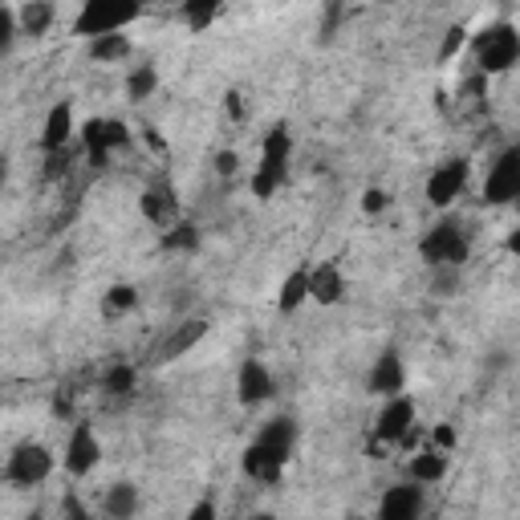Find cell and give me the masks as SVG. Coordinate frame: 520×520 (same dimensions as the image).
<instances>
[{
  "mask_svg": "<svg viewBox=\"0 0 520 520\" xmlns=\"http://www.w3.org/2000/svg\"><path fill=\"white\" fill-rule=\"evenodd\" d=\"M415 427V403L407 395H395V399H386V407L378 411L374 419V451L378 447H395L411 435Z\"/></svg>",
  "mask_w": 520,
  "mask_h": 520,
  "instance_id": "obj_9",
  "label": "cell"
},
{
  "mask_svg": "<svg viewBox=\"0 0 520 520\" xmlns=\"http://www.w3.org/2000/svg\"><path fill=\"white\" fill-rule=\"evenodd\" d=\"M346 293V281H342V269L334 260H321L317 269H309V301L317 305H338Z\"/></svg>",
  "mask_w": 520,
  "mask_h": 520,
  "instance_id": "obj_16",
  "label": "cell"
},
{
  "mask_svg": "<svg viewBox=\"0 0 520 520\" xmlns=\"http://www.w3.org/2000/svg\"><path fill=\"white\" fill-rule=\"evenodd\" d=\"M155 86H159L155 65H135V70H130V78H126V94H130V102H143V98H151V94H155Z\"/></svg>",
  "mask_w": 520,
  "mask_h": 520,
  "instance_id": "obj_23",
  "label": "cell"
},
{
  "mask_svg": "<svg viewBox=\"0 0 520 520\" xmlns=\"http://www.w3.org/2000/svg\"><path fill=\"white\" fill-rule=\"evenodd\" d=\"M183 520H220V512H216V500H195L191 508H187V516Z\"/></svg>",
  "mask_w": 520,
  "mask_h": 520,
  "instance_id": "obj_33",
  "label": "cell"
},
{
  "mask_svg": "<svg viewBox=\"0 0 520 520\" xmlns=\"http://www.w3.org/2000/svg\"><path fill=\"white\" fill-rule=\"evenodd\" d=\"M362 208H366L370 216H378V212H386V208H390V195H386L382 187H370V191L362 195Z\"/></svg>",
  "mask_w": 520,
  "mask_h": 520,
  "instance_id": "obj_31",
  "label": "cell"
},
{
  "mask_svg": "<svg viewBox=\"0 0 520 520\" xmlns=\"http://www.w3.org/2000/svg\"><path fill=\"white\" fill-rule=\"evenodd\" d=\"M139 305V289L135 285H114L106 293V313H130Z\"/></svg>",
  "mask_w": 520,
  "mask_h": 520,
  "instance_id": "obj_28",
  "label": "cell"
},
{
  "mask_svg": "<svg viewBox=\"0 0 520 520\" xmlns=\"http://www.w3.org/2000/svg\"><path fill=\"white\" fill-rule=\"evenodd\" d=\"M370 395H378V399H395V395H403V386H407V370H403V354L399 350H382L378 354V362H374V370H370Z\"/></svg>",
  "mask_w": 520,
  "mask_h": 520,
  "instance_id": "obj_14",
  "label": "cell"
},
{
  "mask_svg": "<svg viewBox=\"0 0 520 520\" xmlns=\"http://www.w3.org/2000/svg\"><path fill=\"white\" fill-rule=\"evenodd\" d=\"M90 53H94V61H122V57H130V37L126 33L98 37V41H90Z\"/></svg>",
  "mask_w": 520,
  "mask_h": 520,
  "instance_id": "obj_26",
  "label": "cell"
},
{
  "mask_svg": "<svg viewBox=\"0 0 520 520\" xmlns=\"http://www.w3.org/2000/svg\"><path fill=\"white\" fill-rule=\"evenodd\" d=\"M82 143H86V155L94 167H106L110 151H122L130 147V126L118 122V118H90L82 126Z\"/></svg>",
  "mask_w": 520,
  "mask_h": 520,
  "instance_id": "obj_7",
  "label": "cell"
},
{
  "mask_svg": "<svg viewBox=\"0 0 520 520\" xmlns=\"http://www.w3.org/2000/svg\"><path fill=\"white\" fill-rule=\"evenodd\" d=\"M289 159H293V135H289L285 122H277L265 135V143H260V167L252 175V191L260 195V200H273V191L289 175Z\"/></svg>",
  "mask_w": 520,
  "mask_h": 520,
  "instance_id": "obj_1",
  "label": "cell"
},
{
  "mask_svg": "<svg viewBox=\"0 0 520 520\" xmlns=\"http://www.w3.org/2000/svg\"><path fill=\"white\" fill-rule=\"evenodd\" d=\"M61 508H65V520H94V516L82 508V500H78V496H65V504H61Z\"/></svg>",
  "mask_w": 520,
  "mask_h": 520,
  "instance_id": "obj_34",
  "label": "cell"
},
{
  "mask_svg": "<svg viewBox=\"0 0 520 520\" xmlns=\"http://www.w3.org/2000/svg\"><path fill=\"white\" fill-rule=\"evenodd\" d=\"M102 508H106L110 520H135V512H139V488H135V484H126V480L114 484V488L106 492Z\"/></svg>",
  "mask_w": 520,
  "mask_h": 520,
  "instance_id": "obj_19",
  "label": "cell"
},
{
  "mask_svg": "<svg viewBox=\"0 0 520 520\" xmlns=\"http://www.w3.org/2000/svg\"><path fill=\"white\" fill-rule=\"evenodd\" d=\"M419 256L427 260L431 269H460L468 260V236L460 220H439L423 240H419Z\"/></svg>",
  "mask_w": 520,
  "mask_h": 520,
  "instance_id": "obj_4",
  "label": "cell"
},
{
  "mask_svg": "<svg viewBox=\"0 0 520 520\" xmlns=\"http://www.w3.org/2000/svg\"><path fill=\"white\" fill-rule=\"evenodd\" d=\"M143 135H147V143H151V151H155V155H167V143H163V139L155 135L151 126H143Z\"/></svg>",
  "mask_w": 520,
  "mask_h": 520,
  "instance_id": "obj_36",
  "label": "cell"
},
{
  "mask_svg": "<svg viewBox=\"0 0 520 520\" xmlns=\"http://www.w3.org/2000/svg\"><path fill=\"white\" fill-rule=\"evenodd\" d=\"M423 516V484H395L378 500V520H419Z\"/></svg>",
  "mask_w": 520,
  "mask_h": 520,
  "instance_id": "obj_13",
  "label": "cell"
},
{
  "mask_svg": "<svg viewBox=\"0 0 520 520\" xmlns=\"http://www.w3.org/2000/svg\"><path fill=\"white\" fill-rule=\"evenodd\" d=\"M70 135H74V106H70V102H57V106L49 110V118H45L41 147H45L49 155H57V151H65Z\"/></svg>",
  "mask_w": 520,
  "mask_h": 520,
  "instance_id": "obj_17",
  "label": "cell"
},
{
  "mask_svg": "<svg viewBox=\"0 0 520 520\" xmlns=\"http://www.w3.org/2000/svg\"><path fill=\"white\" fill-rule=\"evenodd\" d=\"M25 520H45V516H41V512H29V516H25Z\"/></svg>",
  "mask_w": 520,
  "mask_h": 520,
  "instance_id": "obj_39",
  "label": "cell"
},
{
  "mask_svg": "<svg viewBox=\"0 0 520 520\" xmlns=\"http://www.w3.org/2000/svg\"><path fill=\"white\" fill-rule=\"evenodd\" d=\"M289 460H293V451H285V447H277V443H269V439L256 435V439L244 447L240 468H244V476L256 480V484H277Z\"/></svg>",
  "mask_w": 520,
  "mask_h": 520,
  "instance_id": "obj_6",
  "label": "cell"
},
{
  "mask_svg": "<svg viewBox=\"0 0 520 520\" xmlns=\"http://www.w3.org/2000/svg\"><path fill=\"white\" fill-rule=\"evenodd\" d=\"M447 476V455L443 451H419L411 460V480L415 484H439Z\"/></svg>",
  "mask_w": 520,
  "mask_h": 520,
  "instance_id": "obj_21",
  "label": "cell"
},
{
  "mask_svg": "<svg viewBox=\"0 0 520 520\" xmlns=\"http://www.w3.org/2000/svg\"><path fill=\"white\" fill-rule=\"evenodd\" d=\"M204 334H208V321H187L183 330H175V334L155 350V362H171V358H179L183 350H191Z\"/></svg>",
  "mask_w": 520,
  "mask_h": 520,
  "instance_id": "obj_18",
  "label": "cell"
},
{
  "mask_svg": "<svg viewBox=\"0 0 520 520\" xmlns=\"http://www.w3.org/2000/svg\"><path fill=\"white\" fill-rule=\"evenodd\" d=\"M464 41H468V29H464V25H451L447 37H443V45H439V61H451L455 53L464 49Z\"/></svg>",
  "mask_w": 520,
  "mask_h": 520,
  "instance_id": "obj_30",
  "label": "cell"
},
{
  "mask_svg": "<svg viewBox=\"0 0 520 520\" xmlns=\"http://www.w3.org/2000/svg\"><path fill=\"white\" fill-rule=\"evenodd\" d=\"M472 53H476L480 74H504L520 61V29L508 21H496L484 33H476Z\"/></svg>",
  "mask_w": 520,
  "mask_h": 520,
  "instance_id": "obj_2",
  "label": "cell"
},
{
  "mask_svg": "<svg viewBox=\"0 0 520 520\" xmlns=\"http://www.w3.org/2000/svg\"><path fill=\"white\" fill-rule=\"evenodd\" d=\"M98 460H102V443H98L94 427L78 423L70 443H65V472H70V476H90L98 468Z\"/></svg>",
  "mask_w": 520,
  "mask_h": 520,
  "instance_id": "obj_12",
  "label": "cell"
},
{
  "mask_svg": "<svg viewBox=\"0 0 520 520\" xmlns=\"http://www.w3.org/2000/svg\"><path fill=\"white\" fill-rule=\"evenodd\" d=\"M216 171H220V175H232V171H236V155H232V151H220V155H216Z\"/></svg>",
  "mask_w": 520,
  "mask_h": 520,
  "instance_id": "obj_35",
  "label": "cell"
},
{
  "mask_svg": "<svg viewBox=\"0 0 520 520\" xmlns=\"http://www.w3.org/2000/svg\"><path fill=\"white\" fill-rule=\"evenodd\" d=\"M431 439H435V451H443V455H447L455 443H460V435H455V427H451V423H439V427L431 431Z\"/></svg>",
  "mask_w": 520,
  "mask_h": 520,
  "instance_id": "obj_32",
  "label": "cell"
},
{
  "mask_svg": "<svg viewBox=\"0 0 520 520\" xmlns=\"http://www.w3.org/2000/svg\"><path fill=\"white\" fill-rule=\"evenodd\" d=\"M135 382H139V374H135V366H126V362H118V366H110L106 370V378H102V386H106V395H130L135 390Z\"/></svg>",
  "mask_w": 520,
  "mask_h": 520,
  "instance_id": "obj_24",
  "label": "cell"
},
{
  "mask_svg": "<svg viewBox=\"0 0 520 520\" xmlns=\"http://www.w3.org/2000/svg\"><path fill=\"white\" fill-rule=\"evenodd\" d=\"M17 17H21V33L41 37V33H49V25H53V5H45V0H33V5L17 9Z\"/></svg>",
  "mask_w": 520,
  "mask_h": 520,
  "instance_id": "obj_22",
  "label": "cell"
},
{
  "mask_svg": "<svg viewBox=\"0 0 520 520\" xmlns=\"http://www.w3.org/2000/svg\"><path fill=\"white\" fill-rule=\"evenodd\" d=\"M139 208H143V216H147L155 228H175L171 220L179 216V195H175V187H171L167 179H155V183H147Z\"/></svg>",
  "mask_w": 520,
  "mask_h": 520,
  "instance_id": "obj_15",
  "label": "cell"
},
{
  "mask_svg": "<svg viewBox=\"0 0 520 520\" xmlns=\"http://www.w3.org/2000/svg\"><path fill=\"white\" fill-rule=\"evenodd\" d=\"M516 200H520V143L504 147L496 155V163L488 167V179H484V204L504 208V204H516Z\"/></svg>",
  "mask_w": 520,
  "mask_h": 520,
  "instance_id": "obj_5",
  "label": "cell"
},
{
  "mask_svg": "<svg viewBox=\"0 0 520 520\" xmlns=\"http://www.w3.org/2000/svg\"><path fill=\"white\" fill-rule=\"evenodd\" d=\"M252 520H277V516H273V512H256Z\"/></svg>",
  "mask_w": 520,
  "mask_h": 520,
  "instance_id": "obj_38",
  "label": "cell"
},
{
  "mask_svg": "<svg viewBox=\"0 0 520 520\" xmlns=\"http://www.w3.org/2000/svg\"><path fill=\"white\" fill-rule=\"evenodd\" d=\"M468 175H472V163L468 159H447L439 163L431 175H427V200L431 208H451L455 204V195H460L468 187Z\"/></svg>",
  "mask_w": 520,
  "mask_h": 520,
  "instance_id": "obj_10",
  "label": "cell"
},
{
  "mask_svg": "<svg viewBox=\"0 0 520 520\" xmlns=\"http://www.w3.org/2000/svg\"><path fill=\"white\" fill-rule=\"evenodd\" d=\"M277 395V382H273V370L260 362V358H244L240 362V374H236V399L240 407H260Z\"/></svg>",
  "mask_w": 520,
  "mask_h": 520,
  "instance_id": "obj_11",
  "label": "cell"
},
{
  "mask_svg": "<svg viewBox=\"0 0 520 520\" xmlns=\"http://www.w3.org/2000/svg\"><path fill=\"white\" fill-rule=\"evenodd\" d=\"M17 9H9V5H0V53H9L13 49V37H17Z\"/></svg>",
  "mask_w": 520,
  "mask_h": 520,
  "instance_id": "obj_29",
  "label": "cell"
},
{
  "mask_svg": "<svg viewBox=\"0 0 520 520\" xmlns=\"http://www.w3.org/2000/svg\"><path fill=\"white\" fill-rule=\"evenodd\" d=\"M5 476H9V484H17V488H33V484L49 480V476H53V455H49V447H45V443H21V447L9 455Z\"/></svg>",
  "mask_w": 520,
  "mask_h": 520,
  "instance_id": "obj_8",
  "label": "cell"
},
{
  "mask_svg": "<svg viewBox=\"0 0 520 520\" xmlns=\"http://www.w3.org/2000/svg\"><path fill=\"white\" fill-rule=\"evenodd\" d=\"M508 252L520 260V224H516V228H512V236H508Z\"/></svg>",
  "mask_w": 520,
  "mask_h": 520,
  "instance_id": "obj_37",
  "label": "cell"
},
{
  "mask_svg": "<svg viewBox=\"0 0 520 520\" xmlns=\"http://www.w3.org/2000/svg\"><path fill=\"white\" fill-rule=\"evenodd\" d=\"M305 301H309V269H293V273L285 277L281 293H277V309H281V313H293V309H301Z\"/></svg>",
  "mask_w": 520,
  "mask_h": 520,
  "instance_id": "obj_20",
  "label": "cell"
},
{
  "mask_svg": "<svg viewBox=\"0 0 520 520\" xmlns=\"http://www.w3.org/2000/svg\"><path fill=\"white\" fill-rule=\"evenodd\" d=\"M216 17H220V5H216V0H191V5H183V21H187L195 33H204Z\"/></svg>",
  "mask_w": 520,
  "mask_h": 520,
  "instance_id": "obj_27",
  "label": "cell"
},
{
  "mask_svg": "<svg viewBox=\"0 0 520 520\" xmlns=\"http://www.w3.org/2000/svg\"><path fill=\"white\" fill-rule=\"evenodd\" d=\"M163 248L167 252H195L200 248V232H195V224H175V228H167L163 232Z\"/></svg>",
  "mask_w": 520,
  "mask_h": 520,
  "instance_id": "obj_25",
  "label": "cell"
},
{
  "mask_svg": "<svg viewBox=\"0 0 520 520\" xmlns=\"http://www.w3.org/2000/svg\"><path fill=\"white\" fill-rule=\"evenodd\" d=\"M139 17H143V5H110V0H86V5L78 9V17H74V33L98 41V37L122 33L126 25H135Z\"/></svg>",
  "mask_w": 520,
  "mask_h": 520,
  "instance_id": "obj_3",
  "label": "cell"
}]
</instances>
